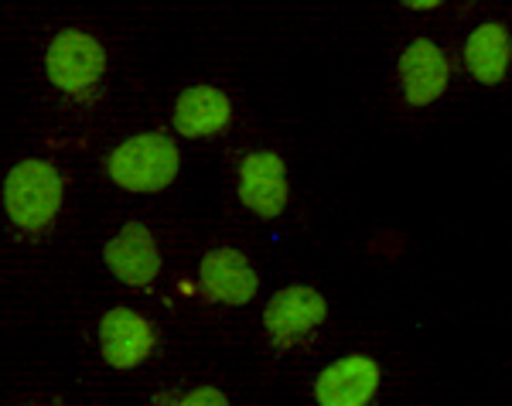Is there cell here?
I'll list each match as a JSON object with an SVG mask.
<instances>
[{
  "label": "cell",
  "instance_id": "cell-1",
  "mask_svg": "<svg viewBox=\"0 0 512 406\" xmlns=\"http://www.w3.org/2000/svg\"><path fill=\"white\" fill-rule=\"evenodd\" d=\"M65 202L62 171L45 157H24L4 178V212L24 236H41L55 226Z\"/></svg>",
  "mask_w": 512,
  "mask_h": 406
},
{
  "label": "cell",
  "instance_id": "cell-2",
  "mask_svg": "<svg viewBox=\"0 0 512 406\" xmlns=\"http://www.w3.org/2000/svg\"><path fill=\"white\" fill-rule=\"evenodd\" d=\"M181 171L178 140L161 130H140L106 154V174L120 192L154 195L175 185Z\"/></svg>",
  "mask_w": 512,
  "mask_h": 406
},
{
  "label": "cell",
  "instance_id": "cell-3",
  "mask_svg": "<svg viewBox=\"0 0 512 406\" xmlns=\"http://www.w3.org/2000/svg\"><path fill=\"white\" fill-rule=\"evenodd\" d=\"M106 45L82 28H62L45 45V76L69 99H93L106 79Z\"/></svg>",
  "mask_w": 512,
  "mask_h": 406
},
{
  "label": "cell",
  "instance_id": "cell-4",
  "mask_svg": "<svg viewBox=\"0 0 512 406\" xmlns=\"http://www.w3.org/2000/svg\"><path fill=\"white\" fill-rule=\"evenodd\" d=\"M328 321V301L318 287H280L263 308V335L277 352H294Z\"/></svg>",
  "mask_w": 512,
  "mask_h": 406
},
{
  "label": "cell",
  "instance_id": "cell-5",
  "mask_svg": "<svg viewBox=\"0 0 512 406\" xmlns=\"http://www.w3.org/2000/svg\"><path fill=\"white\" fill-rule=\"evenodd\" d=\"M383 389V366L366 352H352L328 362L311 383L318 406H373Z\"/></svg>",
  "mask_w": 512,
  "mask_h": 406
},
{
  "label": "cell",
  "instance_id": "cell-6",
  "mask_svg": "<svg viewBox=\"0 0 512 406\" xmlns=\"http://www.w3.org/2000/svg\"><path fill=\"white\" fill-rule=\"evenodd\" d=\"M396 86L407 106L424 110L437 103L451 86V58L437 41L414 38L396 58Z\"/></svg>",
  "mask_w": 512,
  "mask_h": 406
},
{
  "label": "cell",
  "instance_id": "cell-7",
  "mask_svg": "<svg viewBox=\"0 0 512 406\" xmlns=\"http://www.w3.org/2000/svg\"><path fill=\"white\" fill-rule=\"evenodd\" d=\"M158 352V325L134 308H110L99 318V355L110 369L130 372Z\"/></svg>",
  "mask_w": 512,
  "mask_h": 406
},
{
  "label": "cell",
  "instance_id": "cell-8",
  "mask_svg": "<svg viewBox=\"0 0 512 406\" xmlns=\"http://www.w3.org/2000/svg\"><path fill=\"white\" fill-rule=\"evenodd\" d=\"M236 195L256 219H277L291 202V178L277 151H250L236 168Z\"/></svg>",
  "mask_w": 512,
  "mask_h": 406
},
{
  "label": "cell",
  "instance_id": "cell-9",
  "mask_svg": "<svg viewBox=\"0 0 512 406\" xmlns=\"http://www.w3.org/2000/svg\"><path fill=\"white\" fill-rule=\"evenodd\" d=\"M103 263L120 284L144 290L161 277V246L158 236L144 222H123V226L106 239Z\"/></svg>",
  "mask_w": 512,
  "mask_h": 406
},
{
  "label": "cell",
  "instance_id": "cell-10",
  "mask_svg": "<svg viewBox=\"0 0 512 406\" xmlns=\"http://www.w3.org/2000/svg\"><path fill=\"white\" fill-rule=\"evenodd\" d=\"M198 287L209 301L243 308L260 294V277L246 253H239L236 246H216L198 263Z\"/></svg>",
  "mask_w": 512,
  "mask_h": 406
},
{
  "label": "cell",
  "instance_id": "cell-11",
  "mask_svg": "<svg viewBox=\"0 0 512 406\" xmlns=\"http://www.w3.org/2000/svg\"><path fill=\"white\" fill-rule=\"evenodd\" d=\"M171 123H175V134L185 140L219 137L233 123V99L219 86H192L175 99Z\"/></svg>",
  "mask_w": 512,
  "mask_h": 406
},
{
  "label": "cell",
  "instance_id": "cell-12",
  "mask_svg": "<svg viewBox=\"0 0 512 406\" xmlns=\"http://www.w3.org/2000/svg\"><path fill=\"white\" fill-rule=\"evenodd\" d=\"M465 69L478 86H499L512 69V31L502 21H482L465 38Z\"/></svg>",
  "mask_w": 512,
  "mask_h": 406
},
{
  "label": "cell",
  "instance_id": "cell-13",
  "mask_svg": "<svg viewBox=\"0 0 512 406\" xmlns=\"http://www.w3.org/2000/svg\"><path fill=\"white\" fill-rule=\"evenodd\" d=\"M168 406H233V403H229V396L219 386H195L185 396H175Z\"/></svg>",
  "mask_w": 512,
  "mask_h": 406
},
{
  "label": "cell",
  "instance_id": "cell-14",
  "mask_svg": "<svg viewBox=\"0 0 512 406\" xmlns=\"http://www.w3.org/2000/svg\"><path fill=\"white\" fill-rule=\"evenodd\" d=\"M410 11H437L441 7V0H410Z\"/></svg>",
  "mask_w": 512,
  "mask_h": 406
}]
</instances>
